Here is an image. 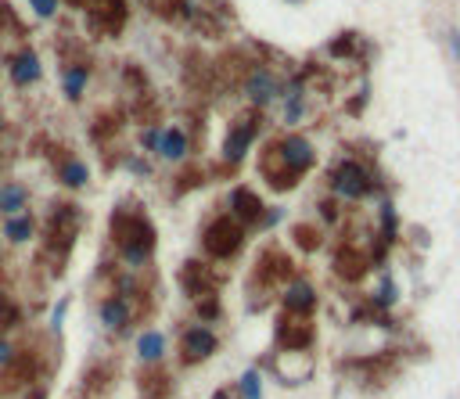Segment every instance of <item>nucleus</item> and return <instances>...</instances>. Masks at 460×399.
<instances>
[{
  "label": "nucleus",
  "mask_w": 460,
  "mask_h": 399,
  "mask_svg": "<svg viewBox=\"0 0 460 399\" xmlns=\"http://www.w3.org/2000/svg\"><path fill=\"white\" fill-rule=\"evenodd\" d=\"M241 238H245L241 220H234V216H220L213 227L205 230V248L213 252V256L227 259V256H234V252L241 248Z\"/></svg>",
  "instance_id": "f257e3e1"
},
{
  "label": "nucleus",
  "mask_w": 460,
  "mask_h": 399,
  "mask_svg": "<svg viewBox=\"0 0 460 399\" xmlns=\"http://www.w3.org/2000/svg\"><path fill=\"white\" fill-rule=\"evenodd\" d=\"M277 342L291 352H302L313 345V324L306 317H295V313H284L277 320Z\"/></svg>",
  "instance_id": "f03ea898"
},
{
  "label": "nucleus",
  "mask_w": 460,
  "mask_h": 399,
  "mask_svg": "<svg viewBox=\"0 0 460 399\" xmlns=\"http://www.w3.org/2000/svg\"><path fill=\"white\" fill-rule=\"evenodd\" d=\"M76 241V216L72 209H58V213L47 220V248L58 252V256H65Z\"/></svg>",
  "instance_id": "7ed1b4c3"
},
{
  "label": "nucleus",
  "mask_w": 460,
  "mask_h": 399,
  "mask_svg": "<svg viewBox=\"0 0 460 399\" xmlns=\"http://www.w3.org/2000/svg\"><path fill=\"white\" fill-rule=\"evenodd\" d=\"M180 284H183V291L191 299H208V295H213V288H216V277L208 274L205 263L191 259V263L180 266Z\"/></svg>",
  "instance_id": "20e7f679"
},
{
  "label": "nucleus",
  "mask_w": 460,
  "mask_h": 399,
  "mask_svg": "<svg viewBox=\"0 0 460 399\" xmlns=\"http://www.w3.org/2000/svg\"><path fill=\"white\" fill-rule=\"evenodd\" d=\"M180 349H183L187 364H202V360H208V356L216 352V334L205 331V327H191V331H183Z\"/></svg>",
  "instance_id": "39448f33"
},
{
  "label": "nucleus",
  "mask_w": 460,
  "mask_h": 399,
  "mask_svg": "<svg viewBox=\"0 0 460 399\" xmlns=\"http://www.w3.org/2000/svg\"><path fill=\"white\" fill-rule=\"evenodd\" d=\"M334 191H342L345 198H360L370 191V177L356 162H342L338 170H334Z\"/></svg>",
  "instance_id": "423d86ee"
},
{
  "label": "nucleus",
  "mask_w": 460,
  "mask_h": 399,
  "mask_svg": "<svg viewBox=\"0 0 460 399\" xmlns=\"http://www.w3.org/2000/svg\"><path fill=\"white\" fill-rule=\"evenodd\" d=\"M334 274H338V277H345V281H360L363 274H367V256H363V252L360 248H352V245H345V248H338V252H334Z\"/></svg>",
  "instance_id": "0eeeda50"
},
{
  "label": "nucleus",
  "mask_w": 460,
  "mask_h": 399,
  "mask_svg": "<svg viewBox=\"0 0 460 399\" xmlns=\"http://www.w3.org/2000/svg\"><path fill=\"white\" fill-rule=\"evenodd\" d=\"M277 155H281V162L288 165V170H295L299 177H302V170H309V165H313V148H309L302 137H288L281 148H277Z\"/></svg>",
  "instance_id": "6e6552de"
},
{
  "label": "nucleus",
  "mask_w": 460,
  "mask_h": 399,
  "mask_svg": "<svg viewBox=\"0 0 460 399\" xmlns=\"http://www.w3.org/2000/svg\"><path fill=\"white\" fill-rule=\"evenodd\" d=\"M76 4L87 8L97 22H108L112 33L122 26V18H126V4H122V0H76Z\"/></svg>",
  "instance_id": "1a4fd4ad"
},
{
  "label": "nucleus",
  "mask_w": 460,
  "mask_h": 399,
  "mask_svg": "<svg viewBox=\"0 0 460 399\" xmlns=\"http://www.w3.org/2000/svg\"><path fill=\"white\" fill-rule=\"evenodd\" d=\"M256 277H259L263 284H274V281L291 277V259L281 256V252H266V256L259 259V266H256Z\"/></svg>",
  "instance_id": "9d476101"
},
{
  "label": "nucleus",
  "mask_w": 460,
  "mask_h": 399,
  "mask_svg": "<svg viewBox=\"0 0 460 399\" xmlns=\"http://www.w3.org/2000/svg\"><path fill=\"white\" fill-rule=\"evenodd\" d=\"M313 302H317V295H313V288L306 281H295L288 288V295H284V309L295 313V317H306V313L313 309Z\"/></svg>",
  "instance_id": "9b49d317"
},
{
  "label": "nucleus",
  "mask_w": 460,
  "mask_h": 399,
  "mask_svg": "<svg viewBox=\"0 0 460 399\" xmlns=\"http://www.w3.org/2000/svg\"><path fill=\"white\" fill-rule=\"evenodd\" d=\"M248 144H252V126H234L223 144V158L227 162H241L245 152H248Z\"/></svg>",
  "instance_id": "f8f14e48"
},
{
  "label": "nucleus",
  "mask_w": 460,
  "mask_h": 399,
  "mask_svg": "<svg viewBox=\"0 0 460 399\" xmlns=\"http://www.w3.org/2000/svg\"><path fill=\"white\" fill-rule=\"evenodd\" d=\"M230 202L238 209V220H259L263 216V202L256 191H248V187H238V191L230 195Z\"/></svg>",
  "instance_id": "ddd939ff"
},
{
  "label": "nucleus",
  "mask_w": 460,
  "mask_h": 399,
  "mask_svg": "<svg viewBox=\"0 0 460 399\" xmlns=\"http://www.w3.org/2000/svg\"><path fill=\"white\" fill-rule=\"evenodd\" d=\"M36 76H40L36 54H33V51H18V54L11 58V79H15V83H33Z\"/></svg>",
  "instance_id": "4468645a"
},
{
  "label": "nucleus",
  "mask_w": 460,
  "mask_h": 399,
  "mask_svg": "<svg viewBox=\"0 0 460 399\" xmlns=\"http://www.w3.org/2000/svg\"><path fill=\"white\" fill-rule=\"evenodd\" d=\"M158 155H165V158H183L187 155V137L180 133V130H165L162 137H158Z\"/></svg>",
  "instance_id": "2eb2a0df"
},
{
  "label": "nucleus",
  "mask_w": 460,
  "mask_h": 399,
  "mask_svg": "<svg viewBox=\"0 0 460 399\" xmlns=\"http://www.w3.org/2000/svg\"><path fill=\"white\" fill-rule=\"evenodd\" d=\"M101 320L108 324V327H122L130 320V306L122 302V299H108V302H101Z\"/></svg>",
  "instance_id": "dca6fc26"
},
{
  "label": "nucleus",
  "mask_w": 460,
  "mask_h": 399,
  "mask_svg": "<svg viewBox=\"0 0 460 399\" xmlns=\"http://www.w3.org/2000/svg\"><path fill=\"white\" fill-rule=\"evenodd\" d=\"M248 97H252L256 104H266L270 97H274V76H266V72H256L252 79H248Z\"/></svg>",
  "instance_id": "f3484780"
},
{
  "label": "nucleus",
  "mask_w": 460,
  "mask_h": 399,
  "mask_svg": "<svg viewBox=\"0 0 460 399\" xmlns=\"http://www.w3.org/2000/svg\"><path fill=\"white\" fill-rule=\"evenodd\" d=\"M162 349H165V342H162V334L158 331H148V334H140V342H137V352H140V360H158L162 356Z\"/></svg>",
  "instance_id": "a211bd4d"
},
{
  "label": "nucleus",
  "mask_w": 460,
  "mask_h": 399,
  "mask_svg": "<svg viewBox=\"0 0 460 399\" xmlns=\"http://www.w3.org/2000/svg\"><path fill=\"white\" fill-rule=\"evenodd\" d=\"M140 389H144V396H148V399H162L165 392H170V377H165V374H144L140 377Z\"/></svg>",
  "instance_id": "6ab92c4d"
},
{
  "label": "nucleus",
  "mask_w": 460,
  "mask_h": 399,
  "mask_svg": "<svg viewBox=\"0 0 460 399\" xmlns=\"http://www.w3.org/2000/svg\"><path fill=\"white\" fill-rule=\"evenodd\" d=\"M61 180H65L69 187H83V184H87V165H83V162H65V165H61Z\"/></svg>",
  "instance_id": "aec40b11"
},
{
  "label": "nucleus",
  "mask_w": 460,
  "mask_h": 399,
  "mask_svg": "<svg viewBox=\"0 0 460 399\" xmlns=\"http://www.w3.org/2000/svg\"><path fill=\"white\" fill-rule=\"evenodd\" d=\"M29 234H33V220H29V216L8 220V238H11V241H29Z\"/></svg>",
  "instance_id": "412c9836"
},
{
  "label": "nucleus",
  "mask_w": 460,
  "mask_h": 399,
  "mask_svg": "<svg viewBox=\"0 0 460 399\" xmlns=\"http://www.w3.org/2000/svg\"><path fill=\"white\" fill-rule=\"evenodd\" d=\"M22 202H26V191H22V187H4V191H0V209H4V213L22 209Z\"/></svg>",
  "instance_id": "4be33fe9"
},
{
  "label": "nucleus",
  "mask_w": 460,
  "mask_h": 399,
  "mask_svg": "<svg viewBox=\"0 0 460 399\" xmlns=\"http://www.w3.org/2000/svg\"><path fill=\"white\" fill-rule=\"evenodd\" d=\"M151 8L162 15V18H180L187 11V0H151Z\"/></svg>",
  "instance_id": "5701e85b"
},
{
  "label": "nucleus",
  "mask_w": 460,
  "mask_h": 399,
  "mask_svg": "<svg viewBox=\"0 0 460 399\" xmlns=\"http://www.w3.org/2000/svg\"><path fill=\"white\" fill-rule=\"evenodd\" d=\"M83 83H87V72H83L79 65L69 69V72H65V94H69V97H79V94H83Z\"/></svg>",
  "instance_id": "b1692460"
},
{
  "label": "nucleus",
  "mask_w": 460,
  "mask_h": 399,
  "mask_svg": "<svg viewBox=\"0 0 460 399\" xmlns=\"http://www.w3.org/2000/svg\"><path fill=\"white\" fill-rule=\"evenodd\" d=\"M241 396H245V399H259V396H263V392H259V374H256V370L241 374Z\"/></svg>",
  "instance_id": "393cba45"
},
{
  "label": "nucleus",
  "mask_w": 460,
  "mask_h": 399,
  "mask_svg": "<svg viewBox=\"0 0 460 399\" xmlns=\"http://www.w3.org/2000/svg\"><path fill=\"white\" fill-rule=\"evenodd\" d=\"M295 241H299L306 252H313V248L320 245V234H317L313 227H295Z\"/></svg>",
  "instance_id": "a878e982"
},
{
  "label": "nucleus",
  "mask_w": 460,
  "mask_h": 399,
  "mask_svg": "<svg viewBox=\"0 0 460 399\" xmlns=\"http://www.w3.org/2000/svg\"><path fill=\"white\" fill-rule=\"evenodd\" d=\"M15 320H18V306H15L11 299L0 295V327H11Z\"/></svg>",
  "instance_id": "bb28decb"
},
{
  "label": "nucleus",
  "mask_w": 460,
  "mask_h": 399,
  "mask_svg": "<svg viewBox=\"0 0 460 399\" xmlns=\"http://www.w3.org/2000/svg\"><path fill=\"white\" fill-rule=\"evenodd\" d=\"M198 317H205V320L220 317V299H216V295H208V299H198Z\"/></svg>",
  "instance_id": "cd10ccee"
},
{
  "label": "nucleus",
  "mask_w": 460,
  "mask_h": 399,
  "mask_svg": "<svg viewBox=\"0 0 460 399\" xmlns=\"http://www.w3.org/2000/svg\"><path fill=\"white\" fill-rule=\"evenodd\" d=\"M33 8H36V15L51 18V15H54V8H58V0H33Z\"/></svg>",
  "instance_id": "c85d7f7f"
},
{
  "label": "nucleus",
  "mask_w": 460,
  "mask_h": 399,
  "mask_svg": "<svg viewBox=\"0 0 460 399\" xmlns=\"http://www.w3.org/2000/svg\"><path fill=\"white\" fill-rule=\"evenodd\" d=\"M395 299V288H392V281H385L381 284V302H392Z\"/></svg>",
  "instance_id": "c756f323"
},
{
  "label": "nucleus",
  "mask_w": 460,
  "mask_h": 399,
  "mask_svg": "<svg viewBox=\"0 0 460 399\" xmlns=\"http://www.w3.org/2000/svg\"><path fill=\"white\" fill-rule=\"evenodd\" d=\"M450 44H453V54H457V61H460V33H457V29H450Z\"/></svg>",
  "instance_id": "7c9ffc66"
},
{
  "label": "nucleus",
  "mask_w": 460,
  "mask_h": 399,
  "mask_svg": "<svg viewBox=\"0 0 460 399\" xmlns=\"http://www.w3.org/2000/svg\"><path fill=\"white\" fill-rule=\"evenodd\" d=\"M213 399H227V392H216V396H213Z\"/></svg>",
  "instance_id": "2f4dec72"
}]
</instances>
